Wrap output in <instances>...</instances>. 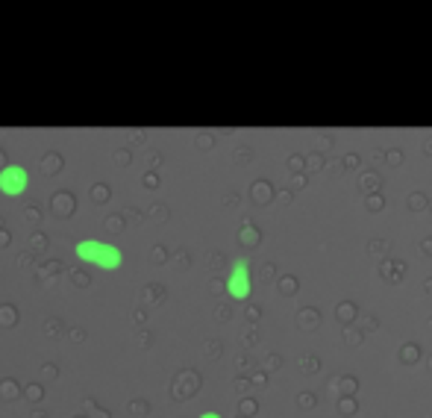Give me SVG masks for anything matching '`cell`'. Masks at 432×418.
I'll return each mask as SVG.
<instances>
[{
  "mask_svg": "<svg viewBox=\"0 0 432 418\" xmlns=\"http://www.w3.org/2000/svg\"><path fill=\"white\" fill-rule=\"evenodd\" d=\"M74 253H77V260H83V262H88V265H97V269H103V271H118L121 265H124L121 248L109 245V242L83 239V242H77Z\"/></svg>",
  "mask_w": 432,
  "mask_h": 418,
  "instance_id": "obj_1",
  "label": "cell"
},
{
  "mask_svg": "<svg viewBox=\"0 0 432 418\" xmlns=\"http://www.w3.org/2000/svg\"><path fill=\"white\" fill-rule=\"evenodd\" d=\"M250 289H253V283H250V262L244 257H238L236 262H232V271L227 277V292H229V298L244 300V298H250Z\"/></svg>",
  "mask_w": 432,
  "mask_h": 418,
  "instance_id": "obj_2",
  "label": "cell"
},
{
  "mask_svg": "<svg viewBox=\"0 0 432 418\" xmlns=\"http://www.w3.org/2000/svg\"><path fill=\"white\" fill-rule=\"evenodd\" d=\"M30 185V174L24 165H18V162H12V165H6L3 171H0V192H3L6 197H18L24 194Z\"/></svg>",
  "mask_w": 432,
  "mask_h": 418,
  "instance_id": "obj_3",
  "label": "cell"
},
{
  "mask_svg": "<svg viewBox=\"0 0 432 418\" xmlns=\"http://www.w3.org/2000/svg\"><path fill=\"white\" fill-rule=\"evenodd\" d=\"M200 418H220V415H218V412H203Z\"/></svg>",
  "mask_w": 432,
  "mask_h": 418,
  "instance_id": "obj_4",
  "label": "cell"
}]
</instances>
